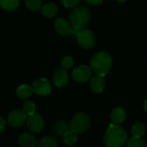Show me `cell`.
Returning a JSON list of instances; mask_svg holds the SVG:
<instances>
[{"label":"cell","mask_w":147,"mask_h":147,"mask_svg":"<svg viewBox=\"0 0 147 147\" xmlns=\"http://www.w3.org/2000/svg\"><path fill=\"white\" fill-rule=\"evenodd\" d=\"M73 65V59L71 56H65L61 61V66L65 70H68Z\"/></svg>","instance_id":"d4e9b609"},{"label":"cell","mask_w":147,"mask_h":147,"mask_svg":"<svg viewBox=\"0 0 147 147\" xmlns=\"http://www.w3.org/2000/svg\"><path fill=\"white\" fill-rule=\"evenodd\" d=\"M18 143L21 147H35L37 145V140L32 134L24 133L20 135Z\"/></svg>","instance_id":"7c38bea8"},{"label":"cell","mask_w":147,"mask_h":147,"mask_svg":"<svg viewBox=\"0 0 147 147\" xmlns=\"http://www.w3.org/2000/svg\"><path fill=\"white\" fill-rule=\"evenodd\" d=\"M61 3L65 8H76L80 3L81 0H60Z\"/></svg>","instance_id":"484cf974"},{"label":"cell","mask_w":147,"mask_h":147,"mask_svg":"<svg viewBox=\"0 0 147 147\" xmlns=\"http://www.w3.org/2000/svg\"><path fill=\"white\" fill-rule=\"evenodd\" d=\"M90 19V10L86 6H78L74 8L69 15V22L74 30L80 31L89 24Z\"/></svg>","instance_id":"3957f363"},{"label":"cell","mask_w":147,"mask_h":147,"mask_svg":"<svg viewBox=\"0 0 147 147\" xmlns=\"http://www.w3.org/2000/svg\"><path fill=\"white\" fill-rule=\"evenodd\" d=\"M144 109H145V110L146 111L147 113V100L145 102V103H144Z\"/></svg>","instance_id":"f1b7e54d"},{"label":"cell","mask_w":147,"mask_h":147,"mask_svg":"<svg viewBox=\"0 0 147 147\" xmlns=\"http://www.w3.org/2000/svg\"><path fill=\"white\" fill-rule=\"evenodd\" d=\"M118 2H120V3H124V2H126L127 0H117Z\"/></svg>","instance_id":"f546056e"},{"label":"cell","mask_w":147,"mask_h":147,"mask_svg":"<svg viewBox=\"0 0 147 147\" xmlns=\"http://www.w3.org/2000/svg\"><path fill=\"white\" fill-rule=\"evenodd\" d=\"M113 65L111 55L107 52L96 53L90 61V68L96 76L104 77L110 71Z\"/></svg>","instance_id":"6da1fadb"},{"label":"cell","mask_w":147,"mask_h":147,"mask_svg":"<svg viewBox=\"0 0 147 147\" xmlns=\"http://www.w3.org/2000/svg\"><path fill=\"white\" fill-rule=\"evenodd\" d=\"M0 124H1L0 125V132H1V134H3L5 129V125H6L5 121L3 117H0Z\"/></svg>","instance_id":"83f0119b"},{"label":"cell","mask_w":147,"mask_h":147,"mask_svg":"<svg viewBox=\"0 0 147 147\" xmlns=\"http://www.w3.org/2000/svg\"><path fill=\"white\" fill-rule=\"evenodd\" d=\"M21 0H0V5L6 11L16 10L20 5Z\"/></svg>","instance_id":"e0dca14e"},{"label":"cell","mask_w":147,"mask_h":147,"mask_svg":"<svg viewBox=\"0 0 147 147\" xmlns=\"http://www.w3.org/2000/svg\"><path fill=\"white\" fill-rule=\"evenodd\" d=\"M54 28L56 32L62 35V36H68L72 34L73 28L71 27L70 22H68L66 19L59 17L57 18L54 22Z\"/></svg>","instance_id":"9c48e42d"},{"label":"cell","mask_w":147,"mask_h":147,"mask_svg":"<svg viewBox=\"0 0 147 147\" xmlns=\"http://www.w3.org/2000/svg\"><path fill=\"white\" fill-rule=\"evenodd\" d=\"M25 4L27 8L33 12H39L42 10L43 0H25Z\"/></svg>","instance_id":"d6986e66"},{"label":"cell","mask_w":147,"mask_h":147,"mask_svg":"<svg viewBox=\"0 0 147 147\" xmlns=\"http://www.w3.org/2000/svg\"><path fill=\"white\" fill-rule=\"evenodd\" d=\"M32 88L34 92L38 96H47L52 91V85L45 78H40L34 80Z\"/></svg>","instance_id":"8992f818"},{"label":"cell","mask_w":147,"mask_h":147,"mask_svg":"<svg viewBox=\"0 0 147 147\" xmlns=\"http://www.w3.org/2000/svg\"><path fill=\"white\" fill-rule=\"evenodd\" d=\"M90 89L95 93H102L105 89V81L102 77L96 76L90 80Z\"/></svg>","instance_id":"4fadbf2b"},{"label":"cell","mask_w":147,"mask_h":147,"mask_svg":"<svg viewBox=\"0 0 147 147\" xmlns=\"http://www.w3.org/2000/svg\"><path fill=\"white\" fill-rule=\"evenodd\" d=\"M53 84L59 88L65 86L68 83V73L66 70H65L64 68L56 70L53 75Z\"/></svg>","instance_id":"8fae6325"},{"label":"cell","mask_w":147,"mask_h":147,"mask_svg":"<svg viewBox=\"0 0 147 147\" xmlns=\"http://www.w3.org/2000/svg\"><path fill=\"white\" fill-rule=\"evenodd\" d=\"M127 147H147V145L140 138L132 137L127 140Z\"/></svg>","instance_id":"603a6c76"},{"label":"cell","mask_w":147,"mask_h":147,"mask_svg":"<svg viewBox=\"0 0 147 147\" xmlns=\"http://www.w3.org/2000/svg\"><path fill=\"white\" fill-rule=\"evenodd\" d=\"M35 109H36V106H35V104H34V102L28 100V101H26L23 103V111L28 115H34L35 113Z\"/></svg>","instance_id":"cb8c5ba5"},{"label":"cell","mask_w":147,"mask_h":147,"mask_svg":"<svg viewBox=\"0 0 147 147\" xmlns=\"http://www.w3.org/2000/svg\"><path fill=\"white\" fill-rule=\"evenodd\" d=\"M27 126L31 132L40 133L44 128L45 122L40 115L34 113V115H28L27 119Z\"/></svg>","instance_id":"ba28073f"},{"label":"cell","mask_w":147,"mask_h":147,"mask_svg":"<svg viewBox=\"0 0 147 147\" xmlns=\"http://www.w3.org/2000/svg\"><path fill=\"white\" fill-rule=\"evenodd\" d=\"M70 127L68 126V124L64 121H58L55 122L54 126H53V131L57 135H64L66 132H68L70 129Z\"/></svg>","instance_id":"ac0fdd59"},{"label":"cell","mask_w":147,"mask_h":147,"mask_svg":"<svg viewBox=\"0 0 147 147\" xmlns=\"http://www.w3.org/2000/svg\"><path fill=\"white\" fill-rule=\"evenodd\" d=\"M41 12L44 16L47 18H53L59 13V7L54 3H48L43 6Z\"/></svg>","instance_id":"5bb4252c"},{"label":"cell","mask_w":147,"mask_h":147,"mask_svg":"<svg viewBox=\"0 0 147 147\" xmlns=\"http://www.w3.org/2000/svg\"><path fill=\"white\" fill-rule=\"evenodd\" d=\"M39 146L40 147H59V143L53 137L46 136L40 141Z\"/></svg>","instance_id":"7402d4cb"},{"label":"cell","mask_w":147,"mask_h":147,"mask_svg":"<svg viewBox=\"0 0 147 147\" xmlns=\"http://www.w3.org/2000/svg\"><path fill=\"white\" fill-rule=\"evenodd\" d=\"M78 140V135L75 132L71 131V129L66 132L64 135H63V141L66 146H73Z\"/></svg>","instance_id":"44dd1931"},{"label":"cell","mask_w":147,"mask_h":147,"mask_svg":"<svg viewBox=\"0 0 147 147\" xmlns=\"http://www.w3.org/2000/svg\"><path fill=\"white\" fill-rule=\"evenodd\" d=\"M127 135L126 131L117 124L112 123L109 126L103 141L107 147H122L126 143Z\"/></svg>","instance_id":"7a4b0ae2"},{"label":"cell","mask_w":147,"mask_h":147,"mask_svg":"<svg viewBox=\"0 0 147 147\" xmlns=\"http://www.w3.org/2000/svg\"><path fill=\"white\" fill-rule=\"evenodd\" d=\"M111 119L115 124H120L123 122L126 119V111L121 107L114 109L111 113Z\"/></svg>","instance_id":"9a60e30c"},{"label":"cell","mask_w":147,"mask_h":147,"mask_svg":"<svg viewBox=\"0 0 147 147\" xmlns=\"http://www.w3.org/2000/svg\"><path fill=\"white\" fill-rule=\"evenodd\" d=\"M91 68L85 65H81L76 67L72 71V78L78 83L87 82L91 76Z\"/></svg>","instance_id":"52a82bcc"},{"label":"cell","mask_w":147,"mask_h":147,"mask_svg":"<svg viewBox=\"0 0 147 147\" xmlns=\"http://www.w3.org/2000/svg\"><path fill=\"white\" fill-rule=\"evenodd\" d=\"M87 4H90V5H93V6H96V5H99L101 4L103 0H84Z\"/></svg>","instance_id":"4316f807"},{"label":"cell","mask_w":147,"mask_h":147,"mask_svg":"<svg viewBox=\"0 0 147 147\" xmlns=\"http://www.w3.org/2000/svg\"><path fill=\"white\" fill-rule=\"evenodd\" d=\"M77 39L78 44L85 49H90L94 47L96 44V36L94 33L90 29L84 28L80 30L77 36Z\"/></svg>","instance_id":"5b68a950"},{"label":"cell","mask_w":147,"mask_h":147,"mask_svg":"<svg viewBox=\"0 0 147 147\" xmlns=\"http://www.w3.org/2000/svg\"><path fill=\"white\" fill-rule=\"evenodd\" d=\"M27 121V114L23 110L16 109L8 116V122L13 127H22Z\"/></svg>","instance_id":"30bf717a"},{"label":"cell","mask_w":147,"mask_h":147,"mask_svg":"<svg viewBox=\"0 0 147 147\" xmlns=\"http://www.w3.org/2000/svg\"><path fill=\"white\" fill-rule=\"evenodd\" d=\"M146 132V127L145 125L140 121L135 122L133 127H132V134H133V137H136V138H141L144 134Z\"/></svg>","instance_id":"ffe728a7"},{"label":"cell","mask_w":147,"mask_h":147,"mask_svg":"<svg viewBox=\"0 0 147 147\" xmlns=\"http://www.w3.org/2000/svg\"><path fill=\"white\" fill-rule=\"evenodd\" d=\"M34 92L33 88L28 84H21L16 89V94L20 98L26 99L28 98Z\"/></svg>","instance_id":"2e32d148"},{"label":"cell","mask_w":147,"mask_h":147,"mask_svg":"<svg viewBox=\"0 0 147 147\" xmlns=\"http://www.w3.org/2000/svg\"><path fill=\"white\" fill-rule=\"evenodd\" d=\"M90 126V117L84 114L78 113L76 114L70 122V129L76 134H84L85 133Z\"/></svg>","instance_id":"277c9868"}]
</instances>
